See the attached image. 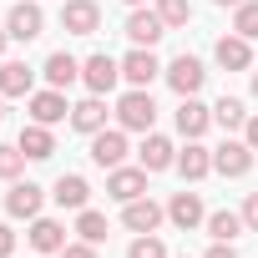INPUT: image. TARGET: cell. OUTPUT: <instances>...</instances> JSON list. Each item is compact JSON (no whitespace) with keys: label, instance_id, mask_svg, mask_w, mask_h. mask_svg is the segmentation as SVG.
Masks as SVG:
<instances>
[{"label":"cell","instance_id":"cell-3","mask_svg":"<svg viewBox=\"0 0 258 258\" xmlns=\"http://www.w3.org/2000/svg\"><path fill=\"white\" fill-rule=\"evenodd\" d=\"M253 157H258V152H253L248 142L228 137L223 147H213V172H218V177H248V172H253Z\"/></svg>","mask_w":258,"mask_h":258},{"label":"cell","instance_id":"cell-36","mask_svg":"<svg viewBox=\"0 0 258 258\" xmlns=\"http://www.w3.org/2000/svg\"><path fill=\"white\" fill-rule=\"evenodd\" d=\"M203 258H238V253H233V243H213Z\"/></svg>","mask_w":258,"mask_h":258},{"label":"cell","instance_id":"cell-38","mask_svg":"<svg viewBox=\"0 0 258 258\" xmlns=\"http://www.w3.org/2000/svg\"><path fill=\"white\" fill-rule=\"evenodd\" d=\"M213 6H223V11H228V6H233V11H238V6H243V0H213Z\"/></svg>","mask_w":258,"mask_h":258},{"label":"cell","instance_id":"cell-10","mask_svg":"<svg viewBox=\"0 0 258 258\" xmlns=\"http://www.w3.org/2000/svg\"><path fill=\"white\" fill-rule=\"evenodd\" d=\"M6 31H11V41H36L46 31V11L36 6V0H16L11 16H6Z\"/></svg>","mask_w":258,"mask_h":258},{"label":"cell","instance_id":"cell-20","mask_svg":"<svg viewBox=\"0 0 258 258\" xmlns=\"http://www.w3.org/2000/svg\"><path fill=\"white\" fill-rule=\"evenodd\" d=\"M41 76H46V86L66 91V86H76V81H81V61H76V56H66V51H51V56H46V66H41Z\"/></svg>","mask_w":258,"mask_h":258},{"label":"cell","instance_id":"cell-2","mask_svg":"<svg viewBox=\"0 0 258 258\" xmlns=\"http://www.w3.org/2000/svg\"><path fill=\"white\" fill-rule=\"evenodd\" d=\"M116 81H121V61H116V56L96 51V56H86V61H81V86H86L91 96H111V91H116Z\"/></svg>","mask_w":258,"mask_h":258},{"label":"cell","instance_id":"cell-11","mask_svg":"<svg viewBox=\"0 0 258 258\" xmlns=\"http://www.w3.org/2000/svg\"><path fill=\"white\" fill-rule=\"evenodd\" d=\"M137 167H147V172H167V167H177V147H172V137H162V132H142Z\"/></svg>","mask_w":258,"mask_h":258},{"label":"cell","instance_id":"cell-27","mask_svg":"<svg viewBox=\"0 0 258 258\" xmlns=\"http://www.w3.org/2000/svg\"><path fill=\"white\" fill-rule=\"evenodd\" d=\"M76 233H81L86 243H96V248H101V243H106V233H111V223H106V213L81 208V213H76Z\"/></svg>","mask_w":258,"mask_h":258},{"label":"cell","instance_id":"cell-32","mask_svg":"<svg viewBox=\"0 0 258 258\" xmlns=\"http://www.w3.org/2000/svg\"><path fill=\"white\" fill-rule=\"evenodd\" d=\"M61 258H96V243L76 238V243H66V248H61Z\"/></svg>","mask_w":258,"mask_h":258},{"label":"cell","instance_id":"cell-40","mask_svg":"<svg viewBox=\"0 0 258 258\" xmlns=\"http://www.w3.org/2000/svg\"><path fill=\"white\" fill-rule=\"evenodd\" d=\"M126 6H132V11H137V6H147V0H126Z\"/></svg>","mask_w":258,"mask_h":258},{"label":"cell","instance_id":"cell-41","mask_svg":"<svg viewBox=\"0 0 258 258\" xmlns=\"http://www.w3.org/2000/svg\"><path fill=\"white\" fill-rule=\"evenodd\" d=\"M0 121H6V96H0Z\"/></svg>","mask_w":258,"mask_h":258},{"label":"cell","instance_id":"cell-18","mask_svg":"<svg viewBox=\"0 0 258 258\" xmlns=\"http://www.w3.org/2000/svg\"><path fill=\"white\" fill-rule=\"evenodd\" d=\"M41 203H46V187H36V182H11V192H6V213L11 218H41Z\"/></svg>","mask_w":258,"mask_h":258},{"label":"cell","instance_id":"cell-35","mask_svg":"<svg viewBox=\"0 0 258 258\" xmlns=\"http://www.w3.org/2000/svg\"><path fill=\"white\" fill-rule=\"evenodd\" d=\"M243 142L258 152V111H248V121H243Z\"/></svg>","mask_w":258,"mask_h":258},{"label":"cell","instance_id":"cell-19","mask_svg":"<svg viewBox=\"0 0 258 258\" xmlns=\"http://www.w3.org/2000/svg\"><path fill=\"white\" fill-rule=\"evenodd\" d=\"M51 198H56L61 208L81 213V208H91V182H86L81 172H61V177H56V187H51Z\"/></svg>","mask_w":258,"mask_h":258},{"label":"cell","instance_id":"cell-24","mask_svg":"<svg viewBox=\"0 0 258 258\" xmlns=\"http://www.w3.org/2000/svg\"><path fill=\"white\" fill-rule=\"evenodd\" d=\"M177 172H182V182H203V177L213 172V152H208L203 142H187V147L177 152Z\"/></svg>","mask_w":258,"mask_h":258},{"label":"cell","instance_id":"cell-9","mask_svg":"<svg viewBox=\"0 0 258 258\" xmlns=\"http://www.w3.org/2000/svg\"><path fill=\"white\" fill-rule=\"evenodd\" d=\"M121 31H126V41H132V46H147V51H152V46H157V41L167 36V21H162L157 11L137 6L132 16H126V26H121Z\"/></svg>","mask_w":258,"mask_h":258},{"label":"cell","instance_id":"cell-29","mask_svg":"<svg viewBox=\"0 0 258 258\" xmlns=\"http://www.w3.org/2000/svg\"><path fill=\"white\" fill-rule=\"evenodd\" d=\"M126 258H172V253H167V243L157 233H137L132 248H126Z\"/></svg>","mask_w":258,"mask_h":258},{"label":"cell","instance_id":"cell-4","mask_svg":"<svg viewBox=\"0 0 258 258\" xmlns=\"http://www.w3.org/2000/svg\"><path fill=\"white\" fill-rule=\"evenodd\" d=\"M126 152H132V147H126V126H101V132L91 137V162L96 167H121L126 162Z\"/></svg>","mask_w":258,"mask_h":258},{"label":"cell","instance_id":"cell-13","mask_svg":"<svg viewBox=\"0 0 258 258\" xmlns=\"http://www.w3.org/2000/svg\"><path fill=\"white\" fill-rule=\"evenodd\" d=\"M157 76H162V61H157L147 46H132V51L121 56V81H126V86H152Z\"/></svg>","mask_w":258,"mask_h":258},{"label":"cell","instance_id":"cell-28","mask_svg":"<svg viewBox=\"0 0 258 258\" xmlns=\"http://www.w3.org/2000/svg\"><path fill=\"white\" fill-rule=\"evenodd\" d=\"M26 162H31V157H26L16 142H0V182H16V177L26 172Z\"/></svg>","mask_w":258,"mask_h":258},{"label":"cell","instance_id":"cell-39","mask_svg":"<svg viewBox=\"0 0 258 258\" xmlns=\"http://www.w3.org/2000/svg\"><path fill=\"white\" fill-rule=\"evenodd\" d=\"M253 101H258V71H253Z\"/></svg>","mask_w":258,"mask_h":258},{"label":"cell","instance_id":"cell-22","mask_svg":"<svg viewBox=\"0 0 258 258\" xmlns=\"http://www.w3.org/2000/svg\"><path fill=\"white\" fill-rule=\"evenodd\" d=\"M31 248L36 253H61L66 248V223H56V218H31Z\"/></svg>","mask_w":258,"mask_h":258},{"label":"cell","instance_id":"cell-33","mask_svg":"<svg viewBox=\"0 0 258 258\" xmlns=\"http://www.w3.org/2000/svg\"><path fill=\"white\" fill-rule=\"evenodd\" d=\"M0 258H16V228L0 223Z\"/></svg>","mask_w":258,"mask_h":258},{"label":"cell","instance_id":"cell-7","mask_svg":"<svg viewBox=\"0 0 258 258\" xmlns=\"http://www.w3.org/2000/svg\"><path fill=\"white\" fill-rule=\"evenodd\" d=\"M162 218H167V208H162V203H152L147 192H142V198H132V203H121V223H126V233H157V228H162Z\"/></svg>","mask_w":258,"mask_h":258},{"label":"cell","instance_id":"cell-31","mask_svg":"<svg viewBox=\"0 0 258 258\" xmlns=\"http://www.w3.org/2000/svg\"><path fill=\"white\" fill-rule=\"evenodd\" d=\"M157 16L167 21V31H177V26L192 21V6H187V0H157Z\"/></svg>","mask_w":258,"mask_h":258},{"label":"cell","instance_id":"cell-34","mask_svg":"<svg viewBox=\"0 0 258 258\" xmlns=\"http://www.w3.org/2000/svg\"><path fill=\"white\" fill-rule=\"evenodd\" d=\"M243 223H248V233H258V192H248V203H243Z\"/></svg>","mask_w":258,"mask_h":258},{"label":"cell","instance_id":"cell-16","mask_svg":"<svg viewBox=\"0 0 258 258\" xmlns=\"http://www.w3.org/2000/svg\"><path fill=\"white\" fill-rule=\"evenodd\" d=\"M106 116H111V111H106V96H91V91L71 106V126H76L81 137H96L101 126H106Z\"/></svg>","mask_w":258,"mask_h":258},{"label":"cell","instance_id":"cell-17","mask_svg":"<svg viewBox=\"0 0 258 258\" xmlns=\"http://www.w3.org/2000/svg\"><path fill=\"white\" fill-rule=\"evenodd\" d=\"M213 56H218L223 71H248V66H253V41L238 36V31H228V36L213 46Z\"/></svg>","mask_w":258,"mask_h":258},{"label":"cell","instance_id":"cell-25","mask_svg":"<svg viewBox=\"0 0 258 258\" xmlns=\"http://www.w3.org/2000/svg\"><path fill=\"white\" fill-rule=\"evenodd\" d=\"M208 238L213 243H238L243 233H248V223H243V213H228V208H218V213H208Z\"/></svg>","mask_w":258,"mask_h":258},{"label":"cell","instance_id":"cell-5","mask_svg":"<svg viewBox=\"0 0 258 258\" xmlns=\"http://www.w3.org/2000/svg\"><path fill=\"white\" fill-rule=\"evenodd\" d=\"M162 76H167V86H172L177 96H198V91H203V81H208L203 61H198V56H187V51H182L172 66H162Z\"/></svg>","mask_w":258,"mask_h":258},{"label":"cell","instance_id":"cell-37","mask_svg":"<svg viewBox=\"0 0 258 258\" xmlns=\"http://www.w3.org/2000/svg\"><path fill=\"white\" fill-rule=\"evenodd\" d=\"M6 46H11V31H6V26H0V56H6Z\"/></svg>","mask_w":258,"mask_h":258},{"label":"cell","instance_id":"cell-1","mask_svg":"<svg viewBox=\"0 0 258 258\" xmlns=\"http://www.w3.org/2000/svg\"><path fill=\"white\" fill-rule=\"evenodd\" d=\"M152 121H157V101L147 86H126L116 96V126H126V132H152Z\"/></svg>","mask_w":258,"mask_h":258},{"label":"cell","instance_id":"cell-15","mask_svg":"<svg viewBox=\"0 0 258 258\" xmlns=\"http://www.w3.org/2000/svg\"><path fill=\"white\" fill-rule=\"evenodd\" d=\"M172 121H177V132H182L187 142H198V137L208 132V126H213V106H203L198 96H182V101H177V116H172Z\"/></svg>","mask_w":258,"mask_h":258},{"label":"cell","instance_id":"cell-23","mask_svg":"<svg viewBox=\"0 0 258 258\" xmlns=\"http://www.w3.org/2000/svg\"><path fill=\"white\" fill-rule=\"evenodd\" d=\"M36 91V71L26 61H0V96H31Z\"/></svg>","mask_w":258,"mask_h":258},{"label":"cell","instance_id":"cell-30","mask_svg":"<svg viewBox=\"0 0 258 258\" xmlns=\"http://www.w3.org/2000/svg\"><path fill=\"white\" fill-rule=\"evenodd\" d=\"M233 31L248 36V41H258V0H243V6L233 11Z\"/></svg>","mask_w":258,"mask_h":258},{"label":"cell","instance_id":"cell-26","mask_svg":"<svg viewBox=\"0 0 258 258\" xmlns=\"http://www.w3.org/2000/svg\"><path fill=\"white\" fill-rule=\"evenodd\" d=\"M213 121L223 126V132H243V121H248V106L238 96H218L213 101Z\"/></svg>","mask_w":258,"mask_h":258},{"label":"cell","instance_id":"cell-6","mask_svg":"<svg viewBox=\"0 0 258 258\" xmlns=\"http://www.w3.org/2000/svg\"><path fill=\"white\" fill-rule=\"evenodd\" d=\"M26 106H31V121H41V126L71 121V101H66V91H56V86H46V91H31V96H26Z\"/></svg>","mask_w":258,"mask_h":258},{"label":"cell","instance_id":"cell-14","mask_svg":"<svg viewBox=\"0 0 258 258\" xmlns=\"http://www.w3.org/2000/svg\"><path fill=\"white\" fill-rule=\"evenodd\" d=\"M147 192V167H111L106 172V198H116V203H132V198H142Z\"/></svg>","mask_w":258,"mask_h":258},{"label":"cell","instance_id":"cell-21","mask_svg":"<svg viewBox=\"0 0 258 258\" xmlns=\"http://www.w3.org/2000/svg\"><path fill=\"white\" fill-rule=\"evenodd\" d=\"M16 147H21L31 162H46V157L56 152V137H51V126H41V121H26V126H21V137H16Z\"/></svg>","mask_w":258,"mask_h":258},{"label":"cell","instance_id":"cell-12","mask_svg":"<svg viewBox=\"0 0 258 258\" xmlns=\"http://www.w3.org/2000/svg\"><path fill=\"white\" fill-rule=\"evenodd\" d=\"M167 223L172 228H182V233H192V228H203L208 223V208H203V192H172V203H167Z\"/></svg>","mask_w":258,"mask_h":258},{"label":"cell","instance_id":"cell-8","mask_svg":"<svg viewBox=\"0 0 258 258\" xmlns=\"http://www.w3.org/2000/svg\"><path fill=\"white\" fill-rule=\"evenodd\" d=\"M61 31L66 36H96L101 31V6L96 0H66L61 6Z\"/></svg>","mask_w":258,"mask_h":258}]
</instances>
